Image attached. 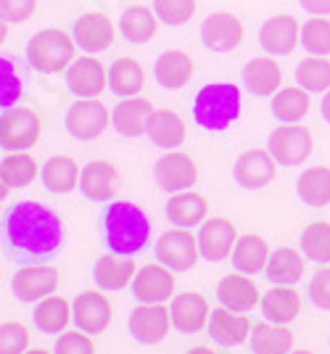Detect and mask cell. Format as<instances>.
I'll return each mask as SVG.
<instances>
[{"label": "cell", "mask_w": 330, "mask_h": 354, "mask_svg": "<svg viewBox=\"0 0 330 354\" xmlns=\"http://www.w3.org/2000/svg\"><path fill=\"white\" fill-rule=\"evenodd\" d=\"M275 169H278V162L270 151L264 148H251V151H243L235 162V169L233 175L238 180L243 188H251V191H259L264 185H270L275 180Z\"/></svg>", "instance_id": "obj_14"}, {"label": "cell", "mask_w": 330, "mask_h": 354, "mask_svg": "<svg viewBox=\"0 0 330 354\" xmlns=\"http://www.w3.org/2000/svg\"><path fill=\"white\" fill-rule=\"evenodd\" d=\"M53 354H95V346H93L90 336L77 328V330H69V333H61Z\"/></svg>", "instance_id": "obj_47"}, {"label": "cell", "mask_w": 330, "mask_h": 354, "mask_svg": "<svg viewBox=\"0 0 330 354\" xmlns=\"http://www.w3.org/2000/svg\"><path fill=\"white\" fill-rule=\"evenodd\" d=\"M21 95V80L16 74V66L8 59H0V109L16 106Z\"/></svg>", "instance_id": "obj_45"}, {"label": "cell", "mask_w": 330, "mask_h": 354, "mask_svg": "<svg viewBox=\"0 0 330 354\" xmlns=\"http://www.w3.org/2000/svg\"><path fill=\"white\" fill-rule=\"evenodd\" d=\"M30 344V330L21 323L0 325V354H24Z\"/></svg>", "instance_id": "obj_46"}, {"label": "cell", "mask_w": 330, "mask_h": 354, "mask_svg": "<svg viewBox=\"0 0 330 354\" xmlns=\"http://www.w3.org/2000/svg\"><path fill=\"white\" fill-rule=\"evenodd\" d=\"M293 346V333L280 323H254L251 352L254 354H288Z\"/></svg>", "instance_id": "obj_34"}, {"label": "cell", "mask_w": 330, "mask_h": 354, "mask_svg": "<svg viewBox=\"0 0 330 354\" xmlns=\"http://www.w3.org/2000/svg\"><path fill=\"white\" fill-rule=\"evenodd\" d=\"M201 37L206 48L217 53H227V50H235L243 40V24L233 14H211L201 27Z\"/></svg>", "instance_id": "obj_22"}, {"label": "cell", "mask_w": 330, "mask_h": 354, "mask_svg": "<svg viewBox=\"0 0 330 354\" xmlns=\"http://www.w3.org/2000/svg\"><path fill=\"white\" fill-rule=\"evenodd\" d=\"M301 6L312 14H330V0H301Z\"/></svg>", "instance_id": "obj_50"}, {"label": "cell", "mask_w": 330, "mask_h": 354, "mask_svg": "<svg viewBox=\"0 0 330 354\" xmlns=\"http://www.w3.org/2000/svg\"><path fill=\"white\" fill-rule=\"evenodd\" d=\"M188 354H217L214 349H209V346H193Z\"/></svg>", "instance_id": "obj_54"}, {"label": "cell", "mask_w": 330, "mask_h": 354, "mask_svg": "<svg viewBox=\"0 0 330 354\" xmlns=\"http://www.w3.org/2000/svg\"><path fill=\"white\" fill-rule=\"evenodd\" d=\"M146 135L151 138V143L159 148H177L185 143V122L177 111L172 109H156L148 119V130Z\"/></svg>", "instance_id": "obj_26"}, {"label": "cell", "mask_w": 330, "mask_h": 354, "mask_svg": "<svg viewBox=\"0 0 330 354\" xmlns=\"http://www.w3.org/2000/svg\"><path fill=\"white\" fill-rule=\"evenodd\" d=\"M153 14L169 27H180L193 19L195 0H153Z\"/></svg>", "instance_id": "obj_44"}, {"label": "cell", "mask_w": 330, "mask_h": 354, "mask_svg": "<svg viewBox=\"0 0 330 354\" xmlns=\"http://www.w3.org/2000/svg\"><path fill=\"white\" fill-rule=\"evenodd\" d=\"M135 275L137 265L133 262V257H122L114 251L104 254L93 270V278L98 283V288H104V291H119L127 283L135 281Z\"/></svg>", "instance_id": "obj_25"}, {"label": "cell", "mask_w": 330, "mask_h": 354, "mask_svg": "<svg viewBox=\"0 0 330 354\" xmlns=\"http://www.w3.org/2000/svg\"><path fill=\"white\" fill-rule=\"evenodd\" d=\"M309 299L320 310H330V267L317 270L315 278L309 281Z\"/></svg>", "instance_id": "obj_49"}, {"label": "cell", "mask_w": 330, "mask_h": 354, "mask_svg": "<svg viewBox=\"0 0 330 354\" xmlns=\"http://www.w3.org/2000/svg\"><path fill=\"white\" fill-rule=\"evenodd\" d=\"M156 259L169 270H191L201 257L198 238L188 227H175L166 230L164 236L156 241Z\"/></svg>", "instance_id": "obj_6"}, {"label": "cell", "mask_w": 330, "mask_h": 354, "mask_svg": "<svg viewBox=\"0 0 330 354\" xmlns=\"http://www.w3.org/2000/svg\"><path fill=\"white\" fill-rule=\"evenodd\" d=\"M301 249L312 262L328 265L330 262V222H312L304 236H301Z\"/></svg>", "instance_id": "obj_41"}, {"label": "cell", "mask_w": 330, "mask_h": 354, "mask_svg": "<svg viewBox=\"0 0 330 354\" xmlns=\"http://www.w3.org/2000/svg\"><path fill=\"white\" fill-rule=\"evenodd\" d=\"M217 296H220V304L233 312H249L262 301L259 286L251 281V275H243V272L225 275L217 286Z\"/></svg>", "instance_id": "obj_23"}, {"label": "cell", "mask_w": 330, "mask_h": 354, "mask_svg": "<svg viewBox=\"0 0 330 354\" xmlns=\"http://www.w3.org/2000/svg\"><path fill=\"white\" fill-rule=\"evenodd\" d=\"M309 111V90L304 88H283L272 98V114L280 122H299Z\"/></svg>", "instance_id": "obj_40"}, {"label": "cell", "mask_w": 330, "mask_h": 354, "mask_svg": "<svg viewBox=\"0 0 330 354\" xmlns=\"http://www.w3.org/2000/svg\"><path fill=\"white\" fill-rule=\"evenodd\" d=\"M32 320L40 328V333H64V328L72 320V304L64 299V296L50 294L43 301H37V307L32 312Z\"/></svg>", "instance_id": "obj_31"}, {"label": "cell", "mask_w": 330, "mask_h": 354, "mask_svg": "<svg viewBox=\"0 0 330 354\" xmlns=\"http://www.w3.org/2000/svg\"><path fill=\"white\" fill-rule=\"evenodd\" d=\"M75 50V35H66L64 30H43L27 45V59H30L35 72L59 74L72 66Z\"/></svg>", "instance_id": "obj_4"}, {"label": "cell", "mask_w": 330, "mask_h": 354, "mask_svg": "<svg viewBox=\"0 0 330 354\" xmlns=\"http://www.w3.org/2000/svg\"><path fill=\"white\" fill-rule=\"evenodd\" d=\"M267 278L278 286H293L304 275V257L291 246H280L270 254L267 267H264Z\"/></svg>", "instance_id": "obj_35"}, {"label": "cell", "mask_w": 330, "mask_h": 354, "mask_svg": "<svg viewBox=\"0 0 330 354\" xmlns=\"http://www.w3.org/2000/svg\"><path fill=\"white\" fill-rule=\"evenodd\" d=\"M172 312L164 304H140L130 315V333L140 344H159L169 333Z\"/></svg>", "instance_id": "obj_17"}, {"label": "cell", "mask_w": 330, "mask_h": 354, "mask_svg": "<svg viewBox=\"0 0 330 354\" xmlns=\"http://www.w3.org/2000/svg\"><path fill=\"white\" fill-rule=\"evenodd\" d=\"M133 294L140 304H164L175 294V275L166 265H146L137 270Z\"/></svg>", "instance_id": "obj_12"}, {"label": "cell", "mask_w": 330, "mask_h": 354, "mask_svg": "<svg viewBox=\"0 0 330 354\" xmlns=\"http://www.w3.org/2000/svg\"><path fill=\"white\" fill-rule=\"evenodd\" d=\"M104 238L108 251L122 257H135L146 249L151 238V220L140 207L130 201H117L104 214Z\"/></svg>", "instance_id": "obj_2"}, {"label": "cell", "mask_w": 330, "mask_h": 354, "mask_svg": "<svg viewBox=\"0 0 330 354\" xmlns=\"http://www.w3.org/2000/svg\"><path fill=\"white\" fill-rule=\"evenodd\" d=\"M35 8H37V0H0V16L8 24H21L32 19Z\"/></svg>", "instance_id": "obj_48"}, {"label": "cell", "mask_w": 330, "mask_h": 354, "mask_svg": "<svg viewBox=\"0 0 330 354\" xmlns=\"http://www.w3.org/2000/svg\"><path fill=\"white\" fill-rule=\"evenodd\" d=\"M243 82L249 93L254 95H272L280 90V82H283V72L280 66L275 64V59L270 56H262V59H251L243 69Z\"/></svg>", "instance_id": "obj_28"}, {"label": "cell", "mask_w": 330, "mask_h": 354, "mask_svg": "<svg viewBox=\"0 0 330 354\" xmlns=\"http://www.w3.org/2000/svg\"><path fill=\"white\" fill-rule=\"evenodd\" d=\"M122 172L111 162H90L82 167L79 175V191L90 201H108L119 191Z\"/></svg>", "instance_id": "obj_19"}, {"label": "cell", "mask_w": 330, "mask_h": 354, "mask_svg": "<svg viewBox=\"0 0 330 354\" xmlns=\"http://www.w3.org/2000/svg\"><path fill=\"white\" fill-rule=\"evenodd\" d=\"M66 85L77 98H98L108 88V69L98 59H75L66 69Z\"/></svg>", "instance_id": "obj_13"}, {"label": "cell", "mask_w": 330, "mask_h": 354, "mask_svg": "<svg viewBox=\"0 0 330 354\" xmlns=\"http://www.w3.org/2000/svg\"><path fill=\"white\" fill-rule=\"evenodd\" d=\"M146 85V69L137 59H117L108 69V88L119 98H133Z\"/></svg>", "instance_id": "obj_32"}, {"label": "cell", "mask_w": 330, "mask_h": 354, "mask_svg": "<svg viewBox=\"0 0 330 354\" xmlns=\"http://www.w3.org/2000/svg\"><path fill=\"white\" fill-rule=\"evenodd\" d=\"M322 117L330 122V90L325 93V98H322Z\"/></svg>", "instance_id": "obj_53"}, {"label": "cell", "mask_w": 330, "mask_h": 354, "mask_svg": "<svg viewBox=\"0 0 330 354\" xmlns=\"http://www.w3.org/2000/svg\"><path fill=\"white\" fill-rule=\"evenodd\" d=\"M267 259H270V249L264 243L262 236H243L238 238L235 249H233V265L238 272L243 275H256L267 267Z\"/></svg>", "instance_id": "obj_36"}, {"label": "cell", "mask_w": 330, "mask_h": 354, "mask_svg": "<svg viewBox=\"0 0 330 354\" xmlns=\"http://www.w3.org/2000/svg\"><path fill=\"white\" fill-rule=\"evenodd\" d=\"M14 296L19 301H43L59 288V270L50 265H27L14 275Z\"/></svg>", "instance_id": "obj_9"}, {"label": "cell", "mask_w": 330, "mask_h": 354, "mask_svg": "<svg viewBox=\"0 0 330 354\" xmlns=\"http://www.w3.org/2000/svg\"><path fill=\"white\" fill-rule=\"evenodd\" d=\"M111 301L101 291H82L72 304V320L85 333H104L111 323Z\"/></svg>", "instance_id": "obj_16"}, {"label": "cell", "mask_w": 330, "mask_h": 354, "mask_svg": "<svg viewBox=\"0 0 330 354\" xmlns=\"http://www.w3.org/2000/svg\"><path fill=\"white\" fill-rule=\"evenodd\" d=\"M153 74H156L159 85H164L169 90H177L182 85H188V80L193 74V59L185 50H164L156 59Z\"/></svg>", "instance_id": "obj_30"}, {"label": "cell", "mask_w": 330, "mask_h": 354, "mask_svg": "<svg viewBox=\"0 0 330 354\" xmlns=\"http://www.w3.org/2000/svg\"><path fill=\"white\" fill-rule=\"evenodd\" d=\"M270 151L278 164L296 167L312 153V133L301 124H280L270 135Z\"/></svg>", "instance_id": "obj_8"}, {"label": "cell", "mask_w": 330, "mask_h": 354, "mask_svg": "<svg viewBox=\"0 0 330 354\" xmlns=\"http://www.w3.org/2000/svg\"><path fill=\"white\" fill-rule=\"evenodd\" d=\"M206 212H209L206 198L193 191L175 193L166 201V217H169V222H175L177 227H188V230L206 220Z\"/></svg>", "instance_id": "obj_27"}, {"label": "cell", "mask_w": 330, "mask_h": 354, "mask_svg": "<svg viewBox=\"0 0 330 354\" xmlns=\"http://www.w3.org/2000/svg\"><path fill=\"white\" fill-rule=\"evenodd\" d=\"M8 246L27 257H48L64 243V222L50 207L40 201H21L6 217Z\"/></svg>", "instance_id": "obj_1"}, {"label": "cell", "mask_w": 330, "mask_h": 354, "mask_svg": "<svg viewBox=\"0 0 330 354\" xmlns=\"http://www.w3.org/2000/svg\"><path fill=\"white\" fill-rule=\"evenodd\" d=\"M43 135V122L40 114L27 106H11L0 117V148L6 151H30L37 146Z\"/></svg>", "instance_id": "obj_5"}, {"label": "cell", "mask_w": 330, "mask_h": 354, "mask_svg": "<svg viewBox=\"0 0 330 354\" xmlns=\"http://www.w3.org/2000/svg\"><path fill=\"white\" fill-rule=\"evenodd\" d=\"M296 80L309 93L330 90V61L325 59H304L296 69Z\"/></svg>", "instance_id": "obj_42"}, {"label": "cell", "mask_w": 330, "mask_h": 354, "mask_svg": "<svg viewBox=\"0 0 330 354\" xmlns=\"http://www.w3.org/2000/svg\"><path fill=\"white\" fill-rule=\"evenodd\" d=\"M172 325L182 330V333H198L209 325L211 310L206 296L198 294V291H185V294L175 296L172 299Z\"/></svg>", "instance_id": "obj_18"}, {"label": "cell", "mask_w": 330, "mask_h": 354, "mask_svg": "<svg viewBox=\"0 0 330 354\" xmlns=\"http://www.w3.org/2000/svg\"><path fill=\"white\" fill-rule=\"evenodd\" d=\"M299 198L309 207H328L330 204V167H309L301 172L296 183Z\"/></svg>", "instance_id": "obj_38"}, {"label": "cell", "mask_w": 330, "mask_h": 354, "mask_svg": "<svg viewBox=\"0 0 330 354\" xmlns=\"http://www.w3.org/2000/svg\"><path fill=\"white\" fill-rule=\"evenodd\" d=\"M259 43L272 56H288V53H293V48L301 43V30L296 16L278 14L272 16V19H267L262 24V32H259Z\"/></svg>", "instance_id": "obj_15"}, {"label": "cell", "mask_w": 330, "mask_h": 354, "mask_svg": "<svg viewBox=\"0 0 330 354\" xmlns=\"http://www.w3.org/2000/svg\"><path fill=\"white\" fill-rule=\"evenodd\" d=\"M238 243V227L225 217H211L198 233V249L206 262H222Z\"/></svg>", "instance_id": "obj_11"}, {"label": "cell", "mask_w": 330, "mask_h": 354, "mask_svg": "<svg viewBox=\"0 0 330 354\" xmlns=\"http://www.w3.org/2000/svg\"><path fill=\"white\" fill-rule=\"evenodd\" d=\"M251 317L240 315V312H233L227 307H220V310H211L209 317V336L217 344H225V346H238L243 341L251 336Z\"/></svg>", "instance_id": "obj_24"}, {"label": "cell", "mask_w": 330, "mask_h": 354, "mask_svg": "<svg viewBox=\"0 0 330 354\" xmlns=\"http://www.w3.org/2000/svg\"><path fill=\"white\" fill-rule=\"evenodd\" d=\"M301 45L315 53V56H328L330 53V21L328 19H312L301 27Z\"/></svg>", "instance_id": "obj_43"}, {"label": "cell", "mask_w": 330, "mask_h": 354, "mask_svg": "<svg viewBox=\"0 0 330 354\" xmlns=\"http://www.w3.org/2000/svg\"><path fill=\"white\" fill-rule=\"evenodd\" d=\"M156 19L159 16L153 14L146 6H130L124 8V14L119 19V30L124 35V40L135 45H146L156 35Z\"/></svg>", "instance_id": "obj_37"}, {"label": "cell", "mask_w": 330, "mask_h": 354, "mask_svg": "<svg viewBox=\"0 0 330 354\" xmlns=\"http://www.w3.org/2000/svg\"><path fill=\"white\" fill-rule=\"evenodd\" d=\"M108 124H111V114L104 101H95V98H79L66 111V130L77 140H95L98 135L106 133Z\"/></svg>", "instance_id": "obj_7"}, {"label": "cell", "mask_w": 330, "mask_h": 354, "mask_svg": "<svg viewBox=\"0 0 330 354\" xmlns=\"http://www.w3.org/2000/svg\"><path fill=\"white\" fill-rule=\"evenodd\" d=\"M288 354H315V352H309V349H296V352H288Z\"/></svg>", "instance_id": "obj_56"}, {"label": "cell", "mask_w": 330, "mask_h": 354, "mask_svg": "<svg viewBox=\"0 0 330 354\" xmlns=\"http://www.w3.org/2000/svg\"><path fill=\"white\" fill-rule=\"evenodd\" d=\"M8 193H11V185H8V183L3 180V175H0V204L8 198Z\"/></svg>", "instance_id": "obj_51"}, {"label": "cell", "mask_w": 330, "mask_h": 354, "mask_svg": "<svg viewBox=\"0 0 330 354\" xmlns=\"http://www.w3.org/2000/svg\"><path fill=\"white\" fill-rule=\"evenodd\" d=\"M40 167L37 159L27 151H11L3 162H0V175L11 188H27L32 180L37 177Z\"/></svg>", "instance_id": "obj_39"}, {"label": "cell", "mask_w": 330, "mask_h": 354, "mask_svg": "<svg viewBox=\"0 0 330 354\" xmlns=\"http://www.w3.org/2000/svg\"><path fill=\"white\" fill-rule=\"evenodd\" d=\"M240 114V90L230 82H211L206 88L198 90L193 104V117L195 122L211 130L220 133L227 130Z\"/></svg>", "instance_id": "obj_3"}, {"label": "cell", "mask_w": 330, "mask_h": 354, "mask_svg": "<svg viewBox=\"0 0 330 354\" xmlns=\"http://www.w3.org/2000/svg\"><path fill=\"white\" fill-rule=\"evenodd\" d=\"M43 185L50 193H69L79 188V175L82 169L77 167V162L72 156H50L43 164Z\"/></svg>", "instance_id": "obj_33"}, {"label": "cell", "mask_w": 330, "mask_h": 354, "mask_svg": "<svg viewBox=\"0 0 330 354\" xmlns=\"http://www.w3.org/2000/svg\"><path fill=\"white\" fill-rule=\"evenodd\" d=\"M156 109L148 98H140V95H133V98H124L117 104V109L111 111V127L117 130L124 138H137L148 130V119Z\"/></svg>", "instance_id": "obj_21"}, {"label": "cell", "mask_w": 330, "mask_h": 354, "mask_svg": "<svg viewBox=\"0 0 330 354\" xmlns=\"http://www.w3.org/2000/svg\"><path fill=\"white\" fill-rule=\"evenodd\" d=\"M259 304H262V312H264V317L270 323H280V325L293 323L301 312V299L291 286H275L272 291H267V294L262 296Z\"/></svg>", "instance_id": "obj_29"}, {"label": "cell", "mask_w": 330, "mask_h": 354, "mask_svg": "<svg viewBox=\"0 0 330 354\" xmlns=\"http://www.w3.org/2000/svg\"><path fill=\"white\" fill-rule=\"evenodd\" d=\"M24 354H50L48 349H32V352H24Z\"/></svg>", "instance_id": "obj_55"}, {"label": "cell", "mask_w": 330, "mask_h": 354, "mask_svg": "<svg viewBox=\"0 0 330 354\" xmlns=\"http://www.w3.org/2000/svg\"><path fill=\"white\" fill-rule=\"evenodd\" d=\"M153 177H156V185L166 193H180V191H191V185L198 177V169H195V162L188 156V153H180V151H172L162 156L156 167H153Z\"/></svg>", "instance_id": "obj_10"}, {"label": "cell", "mask_w": 330, "mask_h": 354, "mask_svg": "<svg viewBox=\"0 0 330 354\" xmlns=\"http://www.w3.org/2000/svg\"><path fill=\"white\" fill-rule=\"evenodd\" d=\"M6 40H8V21L0 16V45L6 43Z\"/></svg>", "instance_id": "obj_52"}, {"label": "cell", "mask_w": 330, "mask_h": 354, "mask_svg": "<svg viewBox=\"0 0 330 354\" xmlns=\"http://www.w3.org/2000/svg\"><path fill=\"white\" fill-rule=\"evenodd\" d=\"M114 37H117V30L111 19L104 14H82L75 21V43L85 53H101L106 48H111Z\"/></svg>", "instance_id": "obj_20"}]
</instances>
